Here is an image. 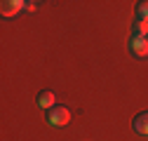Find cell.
<instances>
[{
    "label": "cell",
    "mask_w": 148,
    "mask_h": 141,
    "mask_svg": "<svg viewBox=\"0 0 148 141\" xmlns=\"http://www.w3.org/2000/svg\"><path fill=\"white\" fill-rule=\"evenodd\" d=\"M35 7H38V5H35V3H26V10H31V12H35Z\"/></svg>",
    "instance_id": "ba28073f"
},
{
    "label": "cell",
    "mask_w": 148,
    "mask_h": 141,
    "mask_svg": "<svg viewBox=\"0 0 148 141\" xmlns=\"http://www.w3.org/2000/svg\"><path fill=\"white\" fill-rule=\"evenodd\" d=\"M134 132L141 134V136H148V111L146 113H139L134 118Z\"/></svg>",
    "instance_id": "277c9868"
},
{
    "label": "cell",
    "mask_w": 148,
    "mask_h": 141,
    "mask_svg": "<svg viewBox=\"0 0 148 141\" xmlns=\"http://www.w3.org/2000/svg\"><path fill=\"white\" fill-rule=\"evenodd\" d=\"M136 19H148V0L136 5Z\"/></svg>",
    "instance_id": "52a82bcc"
},
{
    "label": "cell",
    "mask_w": 148,
    "mask_h": 141,
    "mask_svg": "<svg viewBox=\"0 0 148 141\" xmlns=\"http://www.w3.org/2000/svg\"><path fill=\"white\" fill-rule=\"evenodd\" d=\"M134 35H143V38H148V19H136Z\"/></svg>",
    "instance_id": "8992f818"
},
{
    "label": "cell",
    "mask_w": 148,
    "mask_h": 141,
    "mask_svg": "<svg viewBox=\"0 0 148 141\" xmlns=\"http://www.w3.org/2000/svg\"><path fill=\"white\" fill-rule=\"evenodd\" d=\"M68 120H71V111L66 106H54V108L47 111V125L52 127H64L68 125Z\"/></svg>",
    "instance_id": "6da1fadb"
},
{
    "label": "cell",
    "mask_w": 148,
    "mask_h": 141,
    "mask_svg": "<svg viewBox=\"0 0 148 141\" xmlns=\"http://www.w3.org/2000/svg\"><path fill=\"white\" fill-rule=\"evenodd\" d=\"M129 49H132L134 57L146 59L148 57V38H143V35H134V38L129 40Z\"/></svg>",
    "instance_id": "7a4b0ae2"
},
{
    "label": "cell",
    "mask_w": 148,
    "mask_h": 141,
    "mask_svg": "<svg viewBox=\"0 0 148 141\" xmlns=\"http://www.w3.org/2000/svg\"><path fill=\"white\" fill-rule=\"evenodd\" d=\"M21 7H26V3H21V0H5V3H0V14L14 16V14L21 12Z\"/></svg>",
    "instance_id": "3957f363"
},
{
    "label": "cell",
    "mask_w": 148,
    "mask_h": 141,
    "mask_svg": "<svg viewBox=\"0 0 148 141\" xmlns=\"http://www.w3.org/2000/svg\"><path fill=\"white\" fill-rule=\"evenodd\" d=\"M54 101H57V97H54V92H49V90H45V92L38 94V106H40V108H47V111L54 108V106H57Z\"/></svg>",
    "instance_id": "5b68a950"
}]
</instances>
